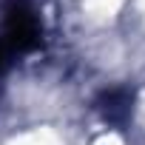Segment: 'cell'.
Masks as SVG:
<instances>
[{"label": "cell", "instance_id": "1", "mask_svg": "<svg viewBox=\"0 0 145 145\" xmlns=\"http://www.w3.org/2000/svg\"><path fill=\"white\" fill-rule=\"evenodd\" d=\"M46 26L37 0H0V74L37 51Z\"/></svg>", "mask_w": 145, "mask_h": 145}, {"label": "cell", "instance_id": "2", "mask_svg": "<svg viewBox=\"0 0 145 145\" xmlns=\"http://www.w3.org/2000/svg\"><path fill=\"white\" fill-rule=\"evenodd\" d=\"M97 114L103 117L105 125H114V128H125L128 120L134 117V91L128 88H111V91H103L94 103Z\"/></svg>", "mask_w": 145, "mask_h": 145}]
</instances>
